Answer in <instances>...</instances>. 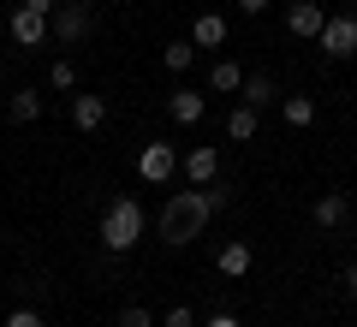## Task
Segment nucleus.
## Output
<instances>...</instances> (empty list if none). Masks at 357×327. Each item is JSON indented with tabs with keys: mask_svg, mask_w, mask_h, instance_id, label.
Wrapping results in <instances>:
<instances>
[{
	"mask_svg": "<svg viewBox=\"0 0 357 327\" xmlns=\"http://www.w3.org/2000/svg\"><path fill=\"white\" fill-rule=\"evenodd\" d=\"M220 190L215 185H197V190H173L167 197V208H161V220H155V232H161V244H191V238H203V227H208V214L220 208Z\"/></svg>",
	"mask_w": 357,
	"mask_h": 327,
	"instance_id": "obj_1",
	"label": "nucleus"
},
{
	"mask_svg": "<svg viewBox=\"0 0 357 327\" xmlns=\"http://www.w3.org/2000/svg\"><path fill=\"white\" fill-rule=\"evenodd\" d=\"M143 232H149V214H143L137 197H114V202H107V214H102V244H107L114 256H126Z\"/></svg>",
	"mask_w": 357,
	"mask_h": 327,
	"instance_id": "obj_2",
	"label": "nucleus"
},
{
	"mask_svg": "<svg viewBox=\"0 0 357 327\" xmlns=\"http://www.w3.org/2000/svg\"><path fill=\"white\" fill-rule=\"evenodd\" d=\"M89 24H96V18H89L84 0H60V6H54V18H48V36L60 42V48H77V42L89 36Z\"/></svg>",
	"mask_w": 357,
	"mask_h": 327,
	"instance_id": "obj_3",
	"label": "nucleus"
},
{
	"mask_svg": "<svg viewBox=\"0 0 357 327\" xmlns=\"http://www.w3.org/2000/svg\"><path fill=\"white\" fill-rule=\"evenodd\" d=\"M316 42H321L328 60H351V54H357V18H351V13H333L328 24H321Z\"/></svg>",
	"mask_w": 357,
	"mask_h": 327,
	"instance_id": "obj_4",
	"label": "nucleus"
},
{
	"mask_svg": "<svg viewBox=\"0 0 357 327\" xmlns=\"http://www.w3.org/2000/svg\"><path fill=\"white\" fill-rule=\"evenodd\" d=\"M137 173L149 178V185H167V178L178 173V149H173V143H161V137H155V143H143V155H137Z\"/></svg>",
	"mask_w": 357,
	"mask_h": 327,
	"instance_id": "obj_5",
	"label": "nucleus"
},
{
	"mask_svg": "<svg viewBox=\"0 0 357 327\" xmlns=\"http://www.w3.org/2000/svg\"><path fill=\"white\" fill-rule=\"evenodd\" d=\"M178 167H185V178H191V185H215V178H220V149H215V143H197Z\"/></svg>",
	"mask_w": 357,
	"mask_h": 327,
	"instance_id": "obj_6",
	"label": "nucleus"
},
{
	"mask_svg": "<svg viewBox=\"0 0 357 327\" xmlns=\"http://www.w3.org/2000/svg\"><path fill=\"white\" fill-rule=\"evenodd\" d=\"M321 24H328V13H321L316 0H292V6H286V30H292V36H310V42H316Z\"/></svg>",
	"mask_w": 357,
	"mask_h": 327,
	"instance_id": "obj_7",
	"label": "nucleus"
},
{
	"mask_svg": "<svg viewBox=\"0 0 357 327\" xmlns=\"http://www.w3.org/2000/svg\"><path fill=\"white\" fill-rule=\"evenodd\" d=\"M203 107H208L203 89H173V96H167V114H173V126H197V119H203Z\"/></svg>",
	"mask_w": 357,
	"mask_h": 327,
	"instance_id": "obj_8",
	"label": "nucleus"
},
{
	"mask_svg": "<svg viewBox=\"0 0 357 327\" xmlns=\"http://www.w3.org/2000/svg\"><path fill=\"white\" fill-rule=\"evenodd\" d=\"M72 126L77 131H102L107 126V96H77L72 101Z\"/></svg>",
	"mask_w": 357,
	"mask_h": 327,
	"instance_id": "obj_9",
	"label": "nucleus"
},
{
	"mask_svg": "<svg viewBox=\"0 0 357 327\" xmlns=\"http://www.w3.org/2000/svg\"><path fill=\"white\" fill-rule=\"evenodd\" d=\"M13 42H24V48L48 42V18H42V13H30V6H18V13H13Z\"/></svg>",
	"mask_w": 357,
	"mask_h": 327,
	"instance_id": "obj_10",
	"label": "nucleus"
},
{
	"mask_svg": "<svg viewBox=\"0 0 357 327\" xmlns=\"http://www.w3.org/2000/svg\"><path fill=\"white\" fill-rule=\"evenodd\" d=\"M238 89H244V107H256V114L280 101V89H274V77H268V72H250V77H244Z\"/></svg>",
	"mask_w": 357,
	"mask_h": 327,
	"instance_id": "obj_11",
	"label": "nucleus"
},
{
	"mask_svg": "<svg viewBox=\"0 0 357 327\" xmlns=\"http://www.w3.org/2000/svg\"><path fill=\"white\" fill-rule=\"evenodd\" d=\"M191 42H197V48H220V42H227V18H220V13H197Z\"/></svg>",
	"mask_w": 357,
	"mask_h": 327,
	"instance_id": "obj_12",
	"label": "nucleus"
},
{
	"mask_svg": "<svg viewBox=\"0 0 357 327\" xmlns=\"http://www.w3.org/2000/svg\"><path fill=\"white\" fill-rule=\"evenodd\" d=\"M280 119H286L292 131L316 126V101H310V96H280Z\"/></svg>",
	"mask_w": 357,
	"mask_h": 327,
	"instance_id": "obj_13",
	"label": "nucleus"
},
{
	"mask_svg": "<svg viewBox=\"0 0 357 327\" xmlns=\"http://www.w3.org/2000/svg\"><path fill=\"white\" fill-rule=\"evenodd\" d=\"M345 214H351L345 190H328V197H316V227H345Z\"/></svg>",
	"mask_w": 357,
	"mask_h": 327,
	"instance_id": "obj_14",
	"label": "nucleus"
},
{
	"mask_svg": "<svg viewBox=\"0 0 357 327\" xmlns=\"http://www.w3.org/2000/svg\"><path fill=\"white\" fill-rule=\"evenodd\" d=\"M215 268H220V274H227V280H238V274H250V244H244V238H232L227 250L215 256Z\"/></svg>",
	"mask_w": 357,
	"mask_h": 327,
	"instance_id": "obj_15",
	"label": "nucleus"
},
{
	"mask_svg": "<svg viewBox=\"0 0 357 327\" xmlns=\"http://www.w3.org/2000/svg\"><path fill=\"white\" fill-rule=\"evenodd\" d=\"M256 126H262V114H256V107H244V101L227 114V137H232V143H250V137H256Z\"/></svg>",
	"mask_w": 357,
	"mask_h": 327,
	"instance_id": "obj_16",
	"label": "nucleus"
},
{
	"mask_svg": "<svg viewBox=\"0 0 357 327\" xmlns=\"http://www.w3.org/2000/svg\"><path fill=\"white\" fill-rule=\"evenodd\" d=\"M238 84H244V72H238L232 60H215V66H208V89H215V96H232Z\"/></svg>",
	"mask_w": 357,
	"mask_h": 327,
	"instance_id": "obj_17",
	"label": "nucleus"
},
{
	"mask_svg": "<svg viewBox=\"0 0 357 327\" xmlns=\"http://www.w3.org/2000/svg\"><path fill=\"white\" fill-rule=\"evenodd\" d=\"M36 119H42V96L36 89H18L13 96V126H36Z\"/></svg>",
	"mask_w": 357,
	"mask_h": 327,
	"instance_id": "obj_18",
	"label": "nucleus"
},
{
	"mask_svg": "<svg viewBox=\"0 0 357 327\" xmlns=\"http://www.w3.org/2000/svg\"><path fill=\"white\" fill-rule=\"evenodd\" d=\"M191 60H197V42H167V54H161L167 72H191Z\"/></svg>",
	"mask_w": 357,
	"mask_h": 327,
	"instance_id": "obj_19",
	"label": "nucleus"
},
{
	"mask_svg": "<svg viewBox=\"0 0 357 327\" xmlns=\"http://www.w3.org/2000/svg\"><path fill=\"white\" fill-rule=\"evenodd\" d=\"M114 327H155V315L143 310V303H126V310H119V321Z\"/></svg>",
	"mask_w": 357,
	"mask_h": 327,
	"instance_id": "obj_20",
	"label": "nucleus"
},
{
	"mask_svg": "<svg viewBox=\"0 0 357 327\" xmlns=\"http://www.w3.org/2000/svg\"><path fill=\"white\" fill-rule=\"evenodd\" d=\"M48 84H54V89H72V84H77V66H72V60H54Z\"/></svg>",
	"mask_w": 357,
	"mask_h": 327,
	"instance_id": "obj_21",
	"label": "nucleus"
},
{
	"mask_svg": "<svg viewBox=\"0 0 357 327\" xmlns=\"http://www.w3.org/2000/svg\"><path fill=\"white\" fill-rule=\"evenodd\" d=\"M161 327H197V310H185V303H173V310L161 315Z\"/></svg>",
	"mask_w": 357,
	"mask_h": 327,
	"instance_id": "obj_22",
	"label": "nucleus"
},
{
	"mask_svg": "<svg viewBox=\"0 0 357 327\" xmlns=\"http://www.w3.org/2000/svg\"><path fill=\"white\" fill-rule=\"evenodd\" d=\"M6 327H42V315L36 310H13V315H6Z\"/></svg>",
	"mask_w": 357,
	"mask_h": 327,
	"instance_id": "obj_23",
	"label": "nucleus"
},
{
	"mask_svg": "<svg viewBox=\"0 0 357 327\" xmlns=\"http://www.w3.org/2000/svg\"><path fill=\"white\" fill-rule=\"evenodd\" d=\"M18 6H30V13H42V18H54V6H60V0H18Z\"/></svg>",
	"mask_w": 357,
	"mask_h": 327,
	"instance_id": "obj_24",
	"label": "nucleus"
},
{
	"mask_svg": "<svg viewBox=\"0 0 357 327\" xmlns=\"http://www.w3.org/2000/svg\"><path fill=\"white\" fill-rule=\"evenodd\" d=\"M340 286H345V298H357V262H351V268L340 274Z\"/></svg>",
	"mask_w": 357,
	"mask_h": 327,
	"instance_id": "obj_25",
	"label": "nucleus"
},
{
	"mask_svg": "<svg viewBox=\"0 0 357 327\" xmlns=\"http://www.w3.org/2000/svg\"><path fill=\"white\" fill-rule=\"evenodd\" d=\"M238 13H244V18H256V13H268V0H238Z\"/></svg>",
	"mask_w": 357,
	"mask_h": 327,
	"instance_id": "obj_26",
	"label": "nucleus"
},
{
	"mask_svg": "<svg viewBox=\"0 0 357 327\" xmlns=\"http://www.w3.org/2000/svg\"><path fill=\"white\" fill-rule=\"evenodd\" d=\"M203 327H238V315H227V310H220V315H208Z\"/></svg>",
	"mask_w": 357,
	"mask_h": 327,
	"instance_id": "obj_27",
	"label": "nucleus"
}]
</instances>
